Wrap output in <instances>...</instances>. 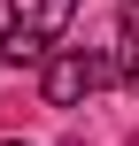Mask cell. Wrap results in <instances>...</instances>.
<instances>
[{
  "instance_id": "cell-1",
  "label": "cell",
  "mask_w": 139,
  "mask_h": 146,
  "mask_svg": "<svg viewBox=\"0 0 139 146\" xmlns=\"http://www.w3.org/2000/svg\"><path fill=\"white\" fill-rule=\"evenodd\" d=\"M101 85H108V54L62 46V54H46V62H39V92H46V108H85Z\"/></svg>"
},
{
  "instance_id": "cell-2",
  "label": "cell",
  "mask_w": 139,
  "mask_h": 146,
  "mask_svg": "<svg viewBox=\"0 0 139 146\" xmlns=\"http://www.w3.org/2000/svg\"><path fill=\"white\" fill-rule=\"evenodd\" d=\"M70 15H77V0H8V23L31 31V38H46V46L70 31Z\"/></svg>"
},
{
  "instance_id": "cell-3",
  "label": "cell",
  "mask_w": 139,
  "mask_h": 146,
  "mask_svg": "<svg viewBox=\"0 0 139 146\" xmlns=\"http://www.w3.org/2000/svg\"><path fill=\"white\" fill-rule=\"evenodd\" d=\"M108 77L139 92V0H116V54H108Z\"/></svg>"
},
{
  "instance_id": "cell-4",
  "label": "cell",
  "mask_w": 139,
  "mask_h": 146,
  "mask_svg": "<svg viewBox=\"0 0 139 146\" xmlns=\"http://www.w3.org/2000/svg\"><path fill=\"white\" fill-rule=\"evenodd\" d=\"M0 146H31V139H0Z\"/></svg>"
},
{
  "instance_id": "cell-5",
  "label": "cell",
  "mask_w": 139,
  "mask_h": 146,
  "mask_svg": "<svg viewBox=\"0 0 139 146\" xmlns=\"http://www.w3.org/2000/svg\"><path fill=\"white\" fill-rule=\"evenodd\" d=\"M132 146H139V139H132Z\"/></svg>"
}]
</instances>
